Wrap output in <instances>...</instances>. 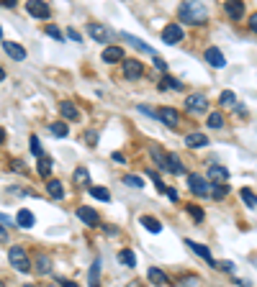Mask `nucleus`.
<instances>
[{
  "label": "nucleus",
  "mask_w": 257,
  "mask_h": 287,
  "mask_svg": "<svg viewBox=\"0 0 257 287\" xmlns=\"http://www.w3.org/2000/svg\"><path fill=\"white\" fill-rule=\"evenodd\" d=\"M198 282H196V277H185V280H180L175 287H196Z\"/></svg>",
  "instance_id": "42"
},
{
  "label": "nucleus",
  "mask_w": 257,
  "mask_h": 287,
  "mask_svg": "<svg viewBox=\"0 0 257 287\" xmlns=\"http://www.w3.org/2000/svg\"><path fill=\"white\" fill-rule=\"evenodd\" d=\"M149 154L154 157V162H157V167L167 172V154L162 152V149H160V146H152V149H149Z\"/></svg>",
  "instance_id": "26"
},
{
  "label": "nucleus",
  "mask_w": 257,
  "mask_h": 287,
  "mask_svg": "<svg viewBox=\"0 0 257 287\" xmlns=\"http://www.w3.org/2000/svg\"><path fill=\"white\" fill-rule=\"evenodd\" d=\"M26 10L33 18H49L52 16V8H49V3H44V0H29Z\"/></svg>",
  "instance_id": "7"
},
{
  "label": "nucleus",
  "mask_w": 257,
  "mask_h": 287,
  "mask_svg": "<svg viewBox=\"0 0 257 287\" xmlns=\"http://www.w3.org/2000/svg\"><path fill=\"white\" fill-rule=\"evenodd\" d=\"M52 169H54V162H52V157H41L39 159V164H36V172H39V175L41 177H52Z\"/></svg>",
  "instance_id": "19"
},
{
  "label": "nucleus",
  "mask_w": 257,
  "mask_h": 287,
  "mask_svg": "<svg viewBox=\"0 0 257 287\" xmlns=\"http://www.w3.org/2000/svg\"><path fill=\"white\" fill-rule=\"evenodd\" d=\"M52 269V261H49V257H44V254H39L36 257V272H41V274H47Z\"/></svg>",
  "instance_id": "34"
},
{
  "label": "nucleus",
  "mask_w": 257,
  "mask_h": 287,
  "mask_svg": "<svg viewBox=\"0 0 257 287\" xmlns=\"http://www.w3.org/2000/svg\"><path fill=\"white\" fill-rule=\"evenodd\" d=\"M162 41L167 47H175V44L183 41V26L180 24H167L165 31H162Z\"/></svg>",
  "instance_id": "5"
},
{
  "label": "nucleus",
  "mask_w": 257,
  "mask_h": 287,
  "mask_svg": "<svg viewBox=\"0 0 257 287\" xmlns=\"http://www.w3.org/2000/svg\"><path fill=\"white\" fill-rule=\"evenodd\" d=\"M185 146L188 149H203V146H208V136L200 133V131H193V133L185 136Z\"/></svg>",
  "instance_id": "13"
},
{
  "label": "nucleus",
  "mask_w": 257,
  "mask_h": 287,
  "mask_svg": "<svg viewBox=\"0 0 257 287\" xmlns=\"http://www.w3.org/2000/svg\"><path fill=\"white\" fill-rule=\"evenodd\" d=\"M126 287H142L139 282H131V285H126Z\"/></svg>",
  "instance_id": "53"
},
{
  "label": "nucleus",
  "mask_w": 257,
  "mask_h": 287,
  "mask_svg": "<svg viewBox=\"0 0 257 287\" xmlns=\"http://www.w3.org/2000/svg\"><path fill=\"white\" fill-rule=\"evenodd\" d=\"M49 131H52V136H57V139H64V136L70 133V129H67L64 121H54V123L49 126Z\"/></svg>",
  "instance_id": "27"
},
{
  "label": "nucleus",
  "mask_w": 257,
  "mask_h": 287,
  "mask_svg": "<svg viewBox=\"0 0 257 287\" xmlns=\"http://www.w3.org/2000/svg\"><path fill=\"white\" fill-rule=\"evenodd\" d=\"M87 33H90L98 44H111L114 41V31H111L108 26H103V24H90L87 26Z\"/></svg>",
  "instance_id": "4"
},
{
  "label": "nucleus",
  "mask_w": 257,
  "mask_h": 287,
  "mask_svg": "<svg viewBox=\"0 0 257 287\" xmlns=\"http://www.w3.org/2000/svg\"><path fill=\"white\" fill-rule=\"evenodd\" d=\"M188 213H191V218H196V221H203V210H200L198 205H188Z\"/></svg>",
  "instance_id": "40"
},
{
  "label": "nucleus",
  "mask_w": 257,
  "mask_h": 287,
  "mask_svg": "<svg viewBox=\"0 0 257 287\" xmlns=\"http://www.w3.org/2000/svg\"><path fill=\"white\" fill-rule=\"evenodd\" d=\"M77 218H80L83 223H87V226H95L98 223V213L93 208H87V205H80V208H77Z\"/></svg>",
  "instance_id": "15"
},
{
  "label": "nucleus",
  "mask_w": 257,
  "mask_h": 287,
  "mask_svg": "<svg viewBox=\"0 0 257 287\" xmlns=\"http://www.w3.org/2000/svg\"><path fill=\"white\" fill-rule=\"evenodd\" d=\"M227 192H229V187H227V185H214V190H211V198L221 200V198H227Z\"/></svg>",
  "instance_id": "39"
},
{
  "label": "nucleus",
  "mask_w": 257,
  "mask_h": 287,
  "mask_svg": "<svg viewBox=\"0 0 257 287\" xmlns=\"http://www.w3.org/2000/svg\"><path fill=\"white\" fill-rule=\"evenodd\" d=\"M160 87H162V90H180L183 85H180V79H175V77H170V75H165V77H162V82H160Z\"/></svg>",
  "instance_id": "32"
},
{
  "label": "nucleus",
  "mask_w": 257,
  "mask_h": 287,
  "mask_svg": "<svg viewBox=\"0 0 257 287\" xmlns=\"http://www.w3.org/2000/svg\"><path fill=\"white\" fill-rule=\"evenodd\" d=\"M121 36H124L129 44H134V49H139V52H144V54H152V56H157V54H154V49H152V47H147V44H144L142 39H134L131 33H121Z\"/></svg>",
  "instance_id": "20"
},
{
  "label": "nucleus",
  "mask_w": 257,
  "mask_h": 287,
  "mask_svg": "<svg viewBox=\"0 0 257 287\" xmlns=\"http://www.w3.org/2000/svg\"><path fill=\"white\" fill-rule=\"evenodd\" d=\"M147 277H149V282H154V285H167V282H170V280H167V274H165L162 269H157V267H152Z\"/></svg>",
  "instance_id": "28"
},
{
  "label": "nucleus",
  "mask_w": 257,
  "mask_h": 287,
  "mask_svg": "<svg viewBox=\"0 0 257 287\" xmlns=\"http://www.w3.org/2000/svg\"><path fill=\"white\" fill-rule=\"evenodd\" d=\"M208 126H211V129H224V116H221V113H211V116H208Z\"/></svg>",
  "instance_id": "38"
},
{
  "label": "nucleus",
  "mask_w": 257,
  "mask_h": 287,
  "mask_svg": "<svg viewBox=\"0 0 257 287\" xmlns=\"http://www.w3.org/2000/svg\"><path fill=\"white\" fill-rule=\"evenodd\" d=\"M47 192L52 195L54 200H64V187H62L59 180H49L47 182Z\"/></svg>",
  "instance_id": "18"
},
{
  "label": "nucleus",
  "mask_w": 257,
  "mask_h": 287,
  "mask_svg": "<svg viewBox=\"0 0 257 287\" xmlns=\"http://www.w3.org/2000/svg\"><path fill=\"white\" fill-rule=\"evenodd\" d=\"M239 195H242V200L247 203L250 208H257V195H255L250 187H242V190H239Z\"/></svg>",
  "instance_id": "33"
},
{
  "label": "nucleus",
  "mask_w": 257,
  "mask_h": 287,
  "mask_svg": "<svg viewBox=\"0 0 257 287\" xmlns=\"http://www.w3.org/2000/svg\"><path fill=\"white\" fill-rule=\"evenodd\" d=\"M121 59H124V49H121V47H106L103 49V62L111 64V62H121Z\"/></svg>",
  "instance_id": "17"
},
{
  "label": "nucleus",
  "mask_w": 257,
  "mask_h": 287,
  "mask_svg": "<svg viewBox=\"0 0 257 287\" xmlns=\"http://www.w3.org/2000/svg\"><path fill=\"white\" fill-rule=\"evenodd\" d=\"M85 139H87V144H95V141H98V133H95V131H87Z\"/></svg>",
  "instance_id": "46"
},
{
  "label": "nucleus",
  "mask_w": 257,
  "mask_h": 287,
  "mask_svg": "<svg viewBox=\"0 0 257 287\" xmlns=\"http://www.w3.org/2000/svg\"><path fill=\"white\" fill-rule=\"evenodd\" d=\"M142 75H144V67H142L139 59H126L124 62V77L126 79H139Z\"/></svg>",
  "instance_id": "11"
},
{
  "label": "nucleus",
  "mask_w": 257,
  "mask_h": 287,
  "mask_svg": "<svg viewBox=\"0 0 257 287\" xmlns=\"http://www.w3.org/2000/svg\"><path fill=\"white\" fill-rule=\"evenodd\" d=\"M87 280H90V287H98V285H100V259L93 261L90 272H87Z\"/></svg>",
  "instance_id": "29"
},
{
  "label": "nucleus",
  "mask_w": 257,
  "mask_h": 287,
  "mask_svg": "<svg viewBox=\"0 0 257 287\" xmlns=\"http://www.w3.org/2000/svg\"><path fill=\"white\" fill-rule=\"evenodd\" d=\"M87 192H90L95 200H100V203H108V200H111V192H108L106 187H100V185H93V187L87 190Z\"/></svg>",
  "instance_id": "31"
},
{
  "label": "nucleus",
  "mask_w": 257,
  "mask_h": 287,
  "mask_svg": "<svg viewBox=\"0 0 257 287\" xmlns=\"http://www.w3.org/2000/svg\"><path fill=\"white\" fill-rule=\"evenodd\" d=\"M208 177H211V180H219V182H227V180H229V169L214 164V167L208 169Z\"/></svg>",
  "instance_id": "23"
},
{
  "label": "nucleus",
  "mask_w": 257,
  "mask_h": 287,
  "mask_svg": "<svg viewBox=\"0 0 257 287\" xmlns=\"http://www.w3.org/2000/svg\"><path fill=\"white\" fill-rule=\"evenodd\" d=\"M118 231H116V226H106V236H116Z\"/></svg>",
  "instance_id": "50"
},
{
  "label": "nucleus",
  "mask_w": 257,
  "mask_h": 287,
  "mask_svg": "<svg viewBox=\"0 0 257 287\" xmlns=\"http://www.w3.org/2000/svg\"><path fill=\"white\" fill-rule=\"evenodd\" d=\"M118 261L134 269V267H137V254H134V251H129V249H124V251H118Z\"/></svg>",
  "instance_id": "30"
},
{
  "label": "nucleus",
  "mask_w": 257,
  "mask_h": 287,
  "mask_svg": "<svg viewBox=\"0 0 257 287\" xmlns=\"http://www.w3.org/2000/svg\"><path fill=\"white\" fill-rule=\"evenodd\" d=\"M203 56H206V62L214 67V70H224L227 67V59H224V54H221L216 47H208L206 52H203Z\"/></svg>",
  "instance_id": "9"
},
{
  "label": "nucleus",
  "mask_w": 257,
  "mask_h": 287,
  "mask_svg": "<svg viewBox=\"0 0 257 287\" xmlns=\"http://www.w3.org/2000/svg\"><path fill=\"white\" fill-rule=\"evenodd\" d=\"M3 52H5L13 62H24V59H26V49L21 47V44H16V41H3Z\"/></svg>",
  "instance_id": "10"
},
{
  "label": "nucleus",
  "mask_w": 257,
  "mask_h": 287,
  "mask_svg": "<svg viewBox=\"0 0 257 287\" xmlns=\"http://www.w3.org/2000/svg\"><path fill=\"white\" fill-rule=\"evenodd\" d=\"M142 226L147 228V231H152V234H160L162 231V223L157 221V218H152V215H142Z\"/></svg>",
  "instance_id": "24"
},
{
  "label": "nucleus",
  "mask_w": 257,
  "mask_h": 287,
  "mask_svg": "<svg viewBox=\"0 0 257 287\" xmlns=\"http://www.w3.org/2000/svg\"><path fill=\"white\" fill-rule=\"evenodd\" d=\"M188 187H191V192L198 195V198H206V195H211V187L214 185H208L200 175H188Z\"/></svg>",
  "instance_id": "3"
},
{
  "label": "nucleus",
  "mask_w": 257,
  "mask_h": 287,
  "mask_svg": "<svg viewBox=\"0 0 257 287\" xmlns=\"http://www.w3.org/2000/svg\"><path fill=\"white\" fill-rule=\"evenodd\" d=\"M67 36H70L72 41H77V44H80V33H77L75 28H70V31H67Z\"/></svg>",
  "instance_id": "48"
},
{
  "label": "nucleus",
  "mask_w": 257,
  "mask_h": 287,
  "mask_svg": "<svg viewBox=\"0 0 257 287\" xmlns=\"http://www.w3.org/2000/svg\"><path fill=\"white\" fill-rule=\"evenodd\" d=\"M139 110L144 113V116H152V118H154V116H157V113H154L152 108H147V105H139Z\"/></svg>",
  "instance_id": "49"
},
{
  "label": "nucleus",
  "mask_w": 257,
  "mask_h": 287,
  "mask_svg": "<svg viewBox=\"0 0 257 287\" xmlns=\"http://www.w3.org/2000/svg\"><path fill=\"white\" fill-rule=\"evenodd\" d=\"M29 146H31V154L36 157V159H41V157H44V149H41L39 136H31V144H29Z\"/></svg>",
  "instance_id": "36"
},
{
  "label": "nucleus",
  "mask_w": 257,
  "mask_h": 287,
  "mask_svg": "<svg viewBox=\"0 0 257 287\" xmlns=\"http://www.w3.org/2000/svg\"><path fill=\"white\" fill-rule=\"evenodd\" d=\"M75 182H77L80 187H87V190L93 187V185H90V175H87V169H85V167L75 169Z\"/></svg>",
  "instance_id": "25"
},
{
  "label": "nucleus",
  "mask_w": 257,
  "mask_h": 287,
  "mask_svg": "<svg viewBox=\"0 0 257 287\" xmlns=\"http://www.w3.org/2000/svg\"><path fill=\"white\" fill-rule=\"evenodd\" d=\"M8 261H10V267L18 269V272H31V259L26 254V249H21V246H10L8 249Z\"/></svg>",
  "instance_id": "2"
},
{
  "label": "nucleus",
  "mask_w": 257,
  "mask_h": 287,
  "mask_svg": "<svg viewBox=\"0 0 257 287\" xmlns=\"http://www.w3.org/2000/svg\"><path fill=\"white\" fill-rule=\"evenodd\" d=\"M0 221H3V226H5V228H10V226H13V223H10V218H8L5 213H3V215H0Z\"/></svg>",
  "instance_id": "52"
},
{
  "label": "nucleus",
  "mask_w": 257,
  "mask_h": 287,
  "mask_svg": "<svg viewBox=\"0 0 257 287\" xmlns=\"http://www.w3.org/2000/svg\"><path fill=\"white\" fill-rule=\"evenodd\" d=\"M24 287H36V285H24Z\"/></svg>",
  "instance_id": "54"
},
{
  "label": "nucleus",
  "mask_w": 257,
  "mask_h": 287,
  "mask_svg": "<svg viewBox=\"0 0 257 287\" xmlns=\"http://www.w3.org/2000/svg\"><path fill=\"white\" fill-rule=\"evenodd\" d=\"M250 28H252V31H255V33H257V13H255V16H252V18H250Z\"/></svg>",
  "instance_id": "51"
},
{
  "label": "nucleus",
  "mask_w": 257,
  "mask_h": 287,
  "mask_svg": "<svg viewBox=\"0 0 257 287\" xmlns=\"http://www.w3.org/2000/svg\"><path fill=\"white\" fill-rule=\"evenodd\" d=\"M57 282H59L62 287H77V282H70V280H64V277H57Z\"/></svg>",
  "instance_id": "47"
},
{
  "label": "nucleus",
  "mask_w": 257,
  "mask_h": 287,
  "mask_svg": "<svg viewBox=\"0 0 257 287\" xmlns=\"http://www.w3.org/2000/svg\"><path fill=\"white\" fill-rule=\"evenodd\" d=\"M219 103H221V105H237V95H234L231 90H224L221 98H219Z\"/></svg>",
  "instance_id": "37"
},
{
  "label": "nucleus",
  "mask_w": 257,
  "mask_h": 287,
  "mask_svg": "<svg viewBox=\"0 0 257 287\" xmlns=\"http://www.w3.org/2000/svg\"><path fill=\"white\" fill-rule=\"evenodd\" d=\"M124 185H129V187H134V190H142V187H144V180L137 177V175H126V177H124Z\"/></svg>",
  "instance_id": "35"
},
{
  "label": "nucleus",
  "mask_w": 257,
  "mask_h": 287,
  "mask_svg": "<svg viewBox=\"0 0 257 287\" xmlns=\"http://www.w3.org/2000/svg\"><path fill=\"white\" fill-rule=\"evenodd\" d=\"M152 59H154V67H157L160 72H167V62L165 59H160V56H152Z\"/></svg>",
  "instance_id": "44"
},
{
  "label": "nucleus",
  "mask_w": 257,
  "mask_h": 287,
  "mask_svg": "<svg viewBox=\"0 0 257 287\" xmlns=\"http://www.w3.org/2000/svg\"><path fill=\"white\" fill-rule=\"evenodd\" d=\"M216 269H224L227 274H234V269H237V267H234V261H219Z\"/></svg>",
  "instance_id": "41"
},
{
  "label": "nucleus",
  "mask_w": 257,
  "mask_h": 287,
  "mask_svg": "<svg viewBox=\"0 0 257 287\" xmlns=\"http://www.w3.org/2000/svg\"><path fill=\"white\" fill-rule=\"evenodd\" d=\"M16 223H18L21 228H31V226H33V213L26 210V208H21L18 215H16Z\"/></svg>",
  "instance_id": "22"
},
{
  "label": "nucleus",
  "mask_w": 257,
  "mask_h": 287,
  "mask_svg": "<svg viewBox=\"0 0 257 287\" xmlns=\"http://www.w3.org/2000/svg\"><path fill=\"white\" fill-rule=\"evenodd\" d=\"M165 195H167V198H170L172 203H177V198H180V195H177V190H175V187H167V190H165Z\"/></svg>",
  "instance_id": "45"
},
{
  "label": "nucleus",
  "mask_w": 257,
  "mask_h": 287,
  "mask_svg": "<svg viewBox=\"0 0 257 287\" xmlns=\"http://www.w3.org/2000/svg\"><path fill=\"white\" fill-rule=\"evenodd\" d=\"M224 10H227V16L231 21H239L244 16V3H239V0H229V3H224Z\"/></svg>",
  "instance_id": "14"
},
{
  "label": "nucleus",
  "mask_w": 257,
  "mask_h": 287,
  "mask_svg": "<svg viewBox=\"0 0 257 287\" xmlns=\"http://www.w3.org/2000/svg\"><path fill=\"white\" fill-rule=\"evenodd\" d=\"M185 246H188V249H191V251H193V254H198L200 259H206V261L211 264V267H214V269H216V264H219V261H216L214 257H211V251H208V246H203V244H196V241H191V238H188V241H185Z\"/></svg>",
  "instance_id": "8"
},
{
  "label": "nucleus",
  "mask_w": 257,
  "mask_h": 287,
  "mask_svg": "<svg viewBox=\"0 0 257 287\" xmlns=\"http://www.w3.org/2000/svg\"><path fill=\"white\" fill-rule=\"evenodd\" d=\"M59 113H62V118L64 121H80V110H77L72 103H59Z\"/></svg>",
  "instance_id": "16"
},
{
  "label": "nucleus",
  "mask_w": 257,
  "mask_h": 287,
  "mask_svg": "<svg viewBox=\"0 0 257 287\" xmlns=\"http://www.w3.org/2000/svg\"><path fill=\"white\" fill-rule=\"evenodd\" d=\"M177 18L183 21V24H191V26H198V24H206V18H208V10L206 5H200V3H183L180 10H177Z\"/></svg>",
  "instance_id": "1"
},
{
  "label": "nucleus",
  "mask_w": 257,
  "mask_h": 287,
  "mask_svg": "<svg viewBox=\"0 0 257 287\" xmlns=\"http://www.w3.org/2000/svg\"><path fill=\"white\" fill-rule=\"evenodd\" d=\"M167 172H172V175H185V167L175 154H167Z\"/></svg>",
  "instance_id": "21"
},
{
  "label": "nucleus",
  "mask_w": 257,
  "mask_h": 287,
  "mask_svg": "<svg viewBox=\"0 0 257 287\" xmlns=\"http://www.w3.org/2000/svg\"><path fill=\"white\" fill-rule=\"evenodd\" d=\"M157 118L167 126V129H177V121H180L177 110H172V108H160L157 110Z\"/></svg>",
  "instance_id": "12"
},
{
  "label": "nucleus",
  "mask_w": 257,
  "mask_h": 287,
  "mask_svg": "<svg viewBox=\"0 0 257 287\" xmlns=\"http://www.w3.org/2000/svg\"><path fill=\"white\" fill-rule=\"evenodd\" d=\"M47 33L52 39H57V41H62V33H59V28L57 26H47Z\"/></svg>",
  "instance_id": "43"
},
{
  "label": "nucleus",
  "mask_w": 257,
  "mask_h": 287,
  "mask_svg": "<svg viewBox=\"0 0 257 287\" xmlns=\"http://www.w3.org/2000/svg\"><path fill=\"white\" fill-rule=\"evenodd\" d=\"M185 108H188V113H206L208 110V100H206V95L193 93V95L185 98Z\"/></svg>",
  "instance_id": "6"
}]
</instances>
